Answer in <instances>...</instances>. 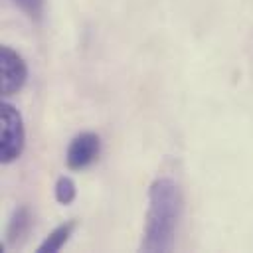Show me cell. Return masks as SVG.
Segmentation results:
<instances>
[{"label":"cell","mask_w":253,"mask_h":253,"mask_svg":"<svg viewBox=\"0 0 253 253\" xmlns=\"http://www.w3.org/2000/svg\"><path fill=\"white\" fill-rule=\"evenodd\" d=\"M75 194H77L75 182L71 178H67V176H61L57 180V184H55V200L59 204H71L75 200Z\"/></svg>","instance_id":"52a82bcc"},{"label":"cell","mask_w":253,"mask_h":253,"mask_svg":"<svg viewBox=\"0 0 253 253\" xmlns=\"http://www.w3.org/2000/svg\"><path fill=\"white\" fill-rule=\"evenodd\" d=\"M73 229H75V221L61 223L59 227H55V229L42 241V245L38 247V251H40V253H55V251H59V249L67 243V239H69V235L73 233Z\"/></svg>","instance_id":"8992f818"},{"label":"cell","mask_w":253,"mask_h":253,"mask_svg":"<svg viewBox=\"0 0 253 253\" xmlns=\"http://www.w3.org/2000/svg\"><path fill=\"white\" fill-rule=\"evenodd\" d=\"M182 211L178 184L170 178H158L148 190V211L140 249L148 253H168L176 243V229Z\"/></svg>","instance_id":"6da1fadb"},{"label":"cell","mask_w":253,"mask_h":253,"mask_svg":"<svg viewBox=\"0 0 253 253\" xmlns=\"http://www.w3.org/2000/svg\"><path fill=\"white\" fill-rule=\"evenodd\" d=\"M28 79V67L22 55H18L12 47L2 45L0 49V87L4 95L18 93Z\"/></svg>","instance_id":"3957f363"},{"label":"cell","mask_w":253,"mask_h":253,"mask_svg":"<svg viewBox=\"0 0 253 253\" xmlns=\"http://www.w3.org/2000/svg\"><path fill=\"white\" fill-rule=\"evenodd\" d=\"M28 18L32 20H40L43 14V0H12Z\"/></svg>","instance_id":"ba28073f"},{"label":"cell","mask_w":253,"mask_h":253,"mask_svg":"<svg viewBox=\"0 0 253 253\" xmlns=\"http://www.w3.org/2000/svg\"><path fill=\"white\" fill-rule=\"evenodd\" d=\"M99 152H101L99 136L95 132H81L71 140L65 160H67V166L71 170H83L95 162Z\"/></svg>","instance_id":"277c9868"},{"label":"cell","mask_w":253,"mask_h":253,"mask_svg":"<svg viewBox=\"0 0 253 253\" xmlns=\"http://www.w3.org/2000/svg\"><path fill=\"white\" fill-rule=\"evenodd\" d=\"M32 223H34V217L30 213V210L26 206L18 208L12 217H10V223H8V231H6V239H8V245L12 247H18L26 241L30 229H32Z\"/></svg>","instance_id":"5b68a950"},{"label":"cell","mask_w":253,"mask_h":253,"mask_svg":"<svg viewBox=\"0 0 253 253\" xmlns=\"http://www.w3.org/2000/svg\"><path fill=\"white\" fill-rule=\"evenodd\" d=\"M0 123H2V136H0V160L4 164H10L20 158L24 150V123L18 109L10 103H2L0 107Z\"/></svg>","instance_id":"7a4b0ae2"}]
</instances>
